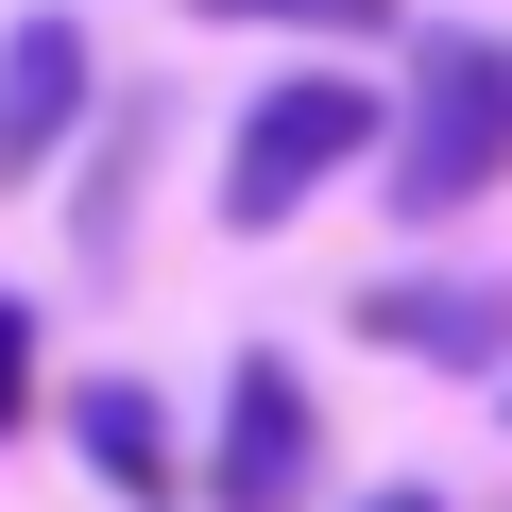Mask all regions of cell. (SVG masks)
<instances>
[{"label": "cell", "mask_w": 512, "mask_h": 512, "mask_svg": "<svg viewBox=\"0 0 512 512\" xmlns=\"http://www.w3.org/2000/svg\"><path fill=\"white\" fill-rule=\"evenodd\" d=\"M376 137H393V103H376L359 69H274V86L239 103V137H222V222L274 239V222H291L308 188H342Z\"/></svg>", "instance_id": "cell-1"}, {"label": "cell", "mask_w": 512, "mask_h": 512, "mask_svg": "<svg viewBox=\"0 0 512 512\" xmlns=\"http://www.w3.org/2000/svg\"><path fill=\"white\" fill-rule=\"evenodd\" d=\"M495 171H512V35H427L410 52V103H393V205L410 222H461Z\"/></svg>", "instance_id": "cell-2"}, {"label": "cell", "mask_w": 512, "mask_h": 512, "mask_svg": "<svg viewBox=\"0 0 512 512\" xmlns=\"http://www.w3.org/2000/svg\"><path fill=\"white\" fill-rule=\"evenodd\" d=\"M308 461H325L308 376H291V359H239V376H222V461H205V512H291V495H308Z\"/></svg>", "instance_id": "cell-3"}, {"label": "cell", "mask_w": 512, "mask_h": 512, "mask_svg": "<svg viewBox=\"0 0 512 512\" xmlns=\"http://www.w3.org/2000/svg\"><path fill=\"white\" fill-rule=\"evenodd\" d=\"M359 342L444 359V376H512V291L495 274H393V291H359Z\"/></svg>", "instance_id": "cell-4"}, {"label": "cell", "mask_w": 512, "mask_h": 512, "mask_svg": "<svg viewBox=\"0 0 512 512\" xmlns=\"http://www.w3.org/2000/svg\"><path fill=\"white\" fill-rule=\"evenodd\" d=\"M86 18H18L0 35V188H35L52 154H69V120H86Z\"/></svg>", "instance_id": "cell-5"}, {"label": "cell", "mask_w": 512, "mask_h": 512, "mask_svg": "<svg viewBox=\"0 0 512 512\" xmlns=\"http://www.w3.org/2000/svg\"><path fill=\"white\" fill-rule=\"evenodd\" d=\"M69 427H86V461H103L120 495H171V427H154V393H137V376H103V393H69Z\"/></svg>", "instance_id": "cell-6"}, {"label": "cell", "mask_w": 512, "mask_h": 512, "mask_svg": "<svg viewBox=\"0 0 512 512\" xmlns=\"http://www.w3.org/2000/svg\"><path fill=\"white\" fill-rule=\"evenodd\" d=\"M205 18H274V35H393V0H205Z\"/></svg>", "instance_id": "cell-7"}, {"label": "cell", "mask_w": 512, "mask_h": 512, "mask_svg": "<svg viewBox=\"0 0 512 512\" xmlns=\"http://www.w3.org/2000/svg\"><path fill=\"white\" fill-rule=\"evenodd\" d=\"M0 427H35V308L0 291Z\"/></svg>", "instance_id": "cell-8"}, {"label": "cell", "mask_w": 512, "mask_h": 512, "mask_svg": "<svg viewBox=\"0 0 512 512\" xmlns=\"http://www.w3.org/2000/svg\"><path fill=\"white\" fill-rule=\"evenodd\" d=\"M359 512H444V495H410V478H393V495H359Z\"/></svg>", "instance_id": "cell-9"}]
</instances>
